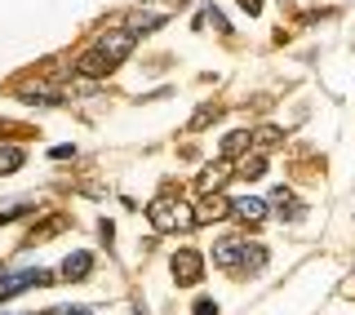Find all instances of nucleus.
I'll return each instance as SVG.
<instances>
[{
  "mask_svg": "<svg viewBox=\"0 0 355 315\" xmlns=\"http://www.w3.org/2000/svg\"><path fill=\"white\" fill-rule=\"evenodd\" d=\"M147 218L155 231H187L196 227V213L182 205V196H173V191H160V196L147 205Z\"/></svg>",
  "mask_w": 355,
  "mask_h": 315,
  "instance_id": "nucleus-1",
  "label": "nucleus"
},
{
  "mask_svg": "<svg viewBox=\"0 0 355 315\" xmlns=\"http://www.w3.org/2000/svg\"><path fill=\"white\" fill-rule=\"evenodd\" d=\"M133 44H138V36H133L129 27H116V31H103V36H98V44L94 49L103 53V58L116 67V62H125L129 53H133Z\"/></svg>",
  "mask_w": 355,
  "mask_h": 315,
  "instance_id": "nucleus-2",
  "label": "nucleus"
},
{
  "mask_svg": "<svg viewBox=\"0 0 355 315\" xmlns=\"http://www.w3.org/2000/svg\"><path fill=\"white\" fill-rule=\"evenodd\" d=\"M244 249H249V240H240V235H222L214 244V266L231 275H244Z\"/></svg>",
  "mask_w": 355,
  "mask_h": 315,
  "instance_id": "nucleus-3",
  "label": "nucleus"
},
{
  "mask_svg": "<svg viewBox=\"0 0 355 315\" xmlns=\"http://www.w3.org/2000/svg\"><path fill=\"white\" fill-rule=\"evenodd\" d=\"M40 284H53V275H49V271H40V266H31V271H14V275L0 280V302L27 293V289H40Z\"/></svg>",
  "mask_w": 355,
  "mask_h": 315,
  "instance_id": "nucleus-4",
  "label": "nucleus"
},
{
  "mask_svg": "<svg viewBox=\"0 0 355 315\" xmlns=\"http://www.w3.org/2000/svg\"><path fill=\"white\" fill-rule=\"evenodd\" d=\"M169 271H173V280L178 284H200V280H205V257H200L196 249H178L173 257H169Z\"/></svg>",
  "mask_w": 355,
  "mask_h": 315,
  "instance_id": "nucleus-5",
  "label": "nucleus"
},
{
  "mask_svg": "<svg viewBox=\"0 0 355 315\" xmlns=\"http://www.w3.org/2000/svg\"><path fill=\"white\" fill-rule=\"evenodd\" d=\"M18 98H22V103H40V107H62V103H67L62 89H58V85H44V80L22 85V89H18Z\"/></svg>",
  "mask_w": 355,
  "mask_h": 315,
  "instance_id": "nucleus-6",
  "label": "nucleus"
},
{
  "mask_svg": "<svg viewBox=\"0 0 355 315\" xmlns=\"http://www.w3.org/2000/svg\"><path fill=\"white\" fill-rule=\"evenodd\" d=\"M227 213H231V200L222 196V191H218V196H205V200L196 205V227H209V222H222Z\"/></svg>",
  "mask_w": 355,
  "mask_h": 315,
  "instance_id": "nucleus-7",
  "label": "nucleus"
},
{
  "mask_svg": "<svg viewBox=\"0 0 355 315\" xmlns=\"http://www.w3.org/2000/svg\"><path fill=\"white\" fill-rule=\"evenodd\" d=\"M227 178H231V164L227 160L205 164V173H200V196H218V191L227 187Z\"/></svg>",
  "mask_w": 355,
  "mask_h": 315,
  "instance_id": "nucleus-8",
  "label": "nucleus"
},
{
  "mask_svg": "<svg viewBox=\"0 0 355 315\" xmlns=\"http://www.w3.org/2000/svg\"><path fill=\"white\" fill-rule=\"evenodd\" d=\"M271 205H275V213H280L284 222H302V213H306V205H302V200H297L288 187L275 191V196H271Z\"/></svg>",
  "mask_w": 355,
  "mask_h": 315,
  "instance_id": "nucleus-9",
  "label": "nucleus"
},
{
  "mask_svg": "<svg viewBox=\"0 0 355 315\" xmlns=\"http://www.w3.org/2000/svg\"><path fill=\"white\" fill-rule=\"evenodd\" d=\"M76 71L89 76V80H103V76H111L116 67H111V62H107L98 49H89V53H80V58H76Z\"/></svg>",
  "mask_w": 355,
  "mask_h": 315,
  "instance_id": "nucleus-10",
  "label": "nucleus"
},
{
  "mask_svg": "<svg viewBox=\"0 0 355 315\" xmlns=\"http://www.w3.org/2000/svg\"><path fill=\"white\" fill-rule=\"evenodd\" d=\"M231 213L244 222V227H258V222L266 218V200H253V196H244V200H231Z\"/></svg>",
  "mask_w": 355,
  "mask_h": 315,
  "instance_id": "nucleus-11",
  "label": "nucleus"
},
{
  "mask_svg": "<svg viewBox=\"0 0 355 315\" xmlns=\"http://www.w3.org/2000/svg\"><path fill=\"white\" fill-rule=\"evenodd\" d=\"M89 271H94V253H85V249L67 253V262H62V275L67 280H89Z\"/></svg>",
  "mask_w": 355,
  "mask_h": 315,
  "instance_id": "nucleus-12",
  "label": "nucleus"
},
{
  "mask_svg": "<svg viewBox=\"0 0 355 315\" xmlns=\"http://www.w3.org/2000/svg\"><path fill=\"white\" fill-rule=\"evenodd\" d=\"M231 178H244V182H258V178H266V155H262V151H249Z\"/></svg>",
  "mask_w": 355,
  "mask_h": 315,
  "instance_id": "nucleus-13",
  "label": "nucleus"
},
{
  "mask_svg": "<svg viewBox=\"0 0 355 315\" xmlns=\"http://www.w3.org/2000/svg\"><path fill=\"white\" fill-rule=\"evenodd\" d=\"M67 222H71V218H67V213H53V218H49V222H40V227L31 231V235H27V240H22V244H40V240H49V235L67 231Z\"/></svg>",
  "mask_w": 355,
  "mask_h": 315,
  "instance_id": "nucleus-14",
  "label": "nucleus"
},
{
  "mask_svg": "<svg viewBox=\"0 0 355 315\" xmlns=\"http://www.w3.org/2000/svg\"><path fill=\"white\" fill-rule=\"evenodd\" d=\"M280 138H284V133H280V129H275V125H262L258 133H249V147L266 155V151H271V147H280Z\"/></svg>",
  "mask_w": 355,
  "mask_h": 315,
  "instance_id": "nucleus-15",
  "label": "nucleus"
},
{
  "mask_svg": "<svg viewBox=\"0 0 355 315\" xmlns=\"http://www.w3.org/2000/svg\"><path fill=\"white\" fill-rule=\"evenodd\" d=\"M22 160H27V151L14 147V142H5V147H0V178H5V173H18Z\"/></svg>",
  "mask_w": 355,
  "mask_h": 315,
  "instance_id": "nucleus-16",
  "label": "nucleus"
},
{
  "mask_svg": "<svg viewBox=\"0 0 355 315\" xmlns=\"http://www.w3.org/2000/svg\"><path fill=\"white\" fill-rule=\"evenodd\" d=\"M240 151H249V129H236V133L222 138V160H231V155H240Z\"/></svg>",
  "mask_w": 355,
  "mask_h": 315,
  "instance_id": "nucleus-17",
  "label": "nucleus"
},
{
  "mask_svg": "<svg viewBox=\"0 0 355 315\" xmlns=\"http://www.w3.org/2000/svg\"><path fill=\"white\" fill-rule=\"evenodd\" d=\"M164 22H169V14H138V18L129 22V31H133V36H147V31L164 27Z\"/></svg>",
  "mask_w": 355,
  "mask_h": 315,
  "instance_id": "nucleus-18",
  "label": "nucleus"
},
{
  "mask_svg": "<svg viewBox=\"0 0 355 315\" xmlns=\"http://www.w3.org/2000/svg\"><path fill=\"white\" fill-rule=\"evenodd\" d=\"M205 27H214V31H231V27H227V18H222L214 5H205V9L196 14V31H205Z\"/></svg>",
  "mask_w": 355,
  "mask_h": 315,
  "instance_id": "nucleus-19",
  "label": "nucleus"
},
{
  "mask_svg": "<svg viewBox=\"0 0 355 315\" xmlns=\"http://www.w3.org/2000/svg\"><path fill=\"white\" fill-rule=\"evenodd\" d=\"M218 116H222V107H218V103H205V107H200L196 116H191V125H187V129H191V133H200V129H209V125H214Z\"/></svg>",
  "mask_w": 355,
  "mask_h": 315,
  "instance_id": "nucleus-20",
  "label": "nucleus"
},
{
  "mask_svg": "<svg viewBox=\"0 0 355 315\" xmlns=\"http://www.w3.org/2000/svg\"><path fill=\"white\" fill-rule=\"evenodd\" d=\"M22 213H31V200H18V205L0 209V222H14V218H22Z\"/></svg>",
  "mask_w": 355,
  "mask_h": 315,
  "instance_id": "nucleus-21",
  "label": "nucleus"
},
{
  "mask_svg": "<svg viewBox=\"0 0 355 315\" xmlns=\"http://www.w3.org/2000/svg\"><path fill=\"white\" fill-rule=\"evenodd\" d=\"M196 315H218V302L214 298H200L196 302Z\"/></svg>",
  "mask_w": 355,
  "mask_h": 315,
  "instance_id": "nucleus-22",
  "label": "nucleus"
},
{
  "mask_svg": "<svg viewBox=\"0 0 355 315\" xmlns=\"http://www.w3.org/2000/svg\"><path fill=\"white\" fill-rule=\"evenodd\" d=\"M240 9H244L249 18H258V14H262V0H240Z\"/></svg>",
  "mask_w": 355,
  "mask_h": 315,
  "instance_id": "nucleus-23",
  "label": "nucleus"
},
{
  "mask_svg": "<svg viewBox=\"0 0 355 315\" xmlns=\"http://www.w3.org/2000/svg\"><path fill=\"white\" fill-rule=\"evenodd\" d=\"M44 315H89V307H58V311H44Z\"/></svg>",
  "mask_w": 355,
  "mask_h": 315,
  "instance_id": "nucleus-24",
  "label": "nucleus"
},
{
  "mask_svg": "<svg viewBox=\"0 0 355 315\" xmlns=\"http://www.w3.org/2000/svg\"><path fill=\"white\" fill-rule=\"evenodd\" d=\"M347 298H355V275H351V284H347Z\"/></svg>",
  "mask_w": 355,
  "mask_h": 315,
  "instance_id": "nucleus-25",
  "label": "nucleus"
},
{
  "mask_svg": "<svg viewBox=\"0 0 355 315\" xmlns=\"http://www.w3.org/2000/svg\"><path fill=\"white\" fill-rule=\"evenodd\" d=\"M178 5H182V0H178Z\"/></svg>",
  "mask_w": 355,
  "mask_h": 315,
  "instance_id": "nucleus-26",
  "label": "nucleus"
}]
</instances>
